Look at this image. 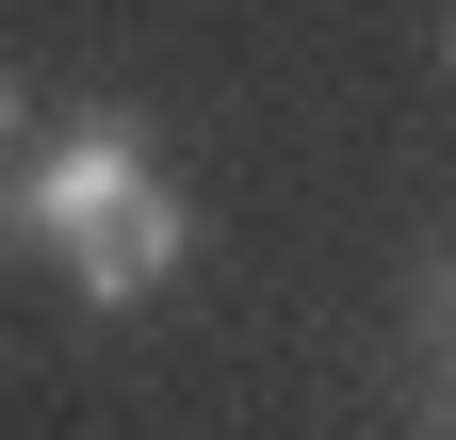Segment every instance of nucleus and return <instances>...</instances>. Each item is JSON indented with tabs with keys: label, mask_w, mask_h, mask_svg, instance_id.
<instances>
[{
	"label": "nucleus",
	"mask_w": 456,
	"mask_h": 440,
	"mask_svg": "<svg viewBox=\"0 0 456 440\" xmlns=\"http://www.w3.org/2000/svg\"><path fill=\"white\" fill-rule=\"evenodd\" d=\"M17 245L66 261L82 310H147L163 278H180V261H196V212H180V180H163L147 115H66V131H33V163H17Z\"/></svg>",
	"instance_id": "1"
},
{
	"label": "nucleus",
	"mask_w": 456,
	"mask_h": 440,
	"mask_svg": "<svg viewBox=\"0 0 456 440\" xmlns=\"http://www.w3.org/2000/svg\"><path fill=\"white\" fill-rule=\"evenodd\" d=\"M440 440H456V392H440Z\"/></svg>",
	"instance_id": "3"
},
{
	"label": "nucleus",
	"mask_w": 456,
	"mask_h": 440,
	"mask_svg": "<svg viewBox=\"0 0 456 440\" xmlns=\"http://www.w3.org/2000/svg\"><path fill=\"white\" fill-rule=\"evenodd\" d=\"M440 66H456V17H440Z\"/></svg>",
	"instance_id": "2"
}]
</instances>
